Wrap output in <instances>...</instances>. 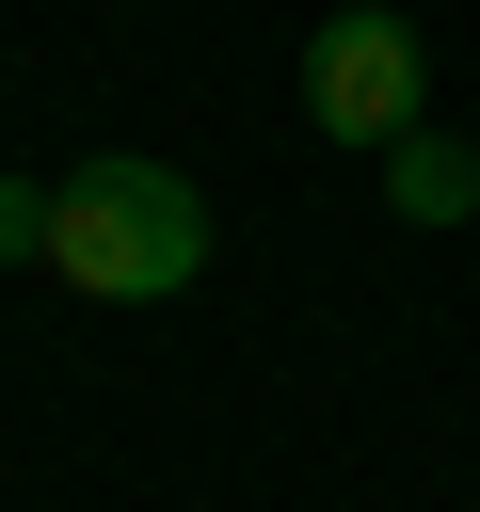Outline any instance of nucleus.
Listing matches in <instances>:
<instances>
[{
	"mask_svg": "<svg viewBox=\"0 0 480 512\" xmlns=\"http://www.w3.org/2000/svg\"><path fill=\"white\" fill-rule=\"evenodd\" d=\"M48 272L80 288V304H176L192 272H208V192L176 176V160H80V176H48Z\"/></svg>",
	"mask_w": 480,
	"mask_h": 512,
	"instance_id": "f257e3e1",
	"label": "nucleus"
},
{
	"mask_svg": "<svg viewBox=\"0 0 480 512\" xmlns=\"http://www.w3.org/2000/svg\"><path fill=\"white\" fill-rule=\"evenodd\" d=\"M416 96H432V64H416V32L384 16V0H352V16H320L304 32V128L320 144H416Z\"/></svg>",
	"mask_w": 480,
	"mask_h": 512,
	"instance_id": "f03ea898",
	"label": "nucleus"
},
{
	"mask_svg": "<svg viewBox=\"0 0 480 512\" xmlns=\"http://www.w3.org/2000/svg\"><path fill=\"white\" fill-rule=\"evenodd\" d=\"M384 208L400 224H480V160L448 128H416V144H384Z\"/></svg>",
	"mask_w": 480,
	"mask_h": 512,
	"instance_id": "7ed1b4c3",
	"label": "nucleus"
},
{
	"mask_svg": "<svg viewBox=\"0 0 480 512\" xmlns=\"http://www.w3.org/2000/svg\"><path fill=\"white\" fill-rule=\"evenodd\" d=\"M0 256H48V192L32 176H0Z\"/></svg>",
	"mask_w": 480,
	"mask_h": 512,
	"instance_id": "20e7f679",
	"label": "nucleus"
}]
</instances>
